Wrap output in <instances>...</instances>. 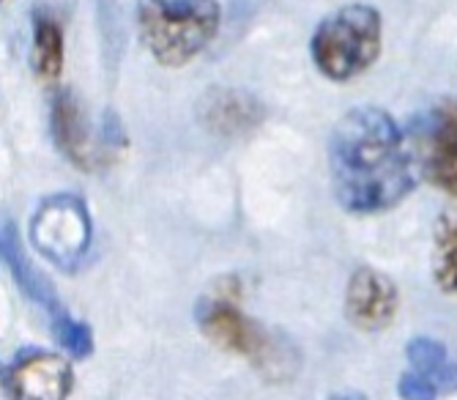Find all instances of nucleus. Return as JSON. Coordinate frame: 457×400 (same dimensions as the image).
Returning a JSON list of instances; mask_svg holds the SVG:
<instances>
[{"label": "nucleus", "mask_w": 457, "mask_h": 400, "mask_svg": "<svg viewBox=\"0 0 457 400\" xmlns=\"http://www.w3.org/2000/svg\"><path fill=\"white\" fill-rule=\"evenodd\" d=\"M400 307V294L395 279L378 269H356L345 291V315L361 332L386 329Z\"/></svg>", "instance_id": "8"}, {"label": "nucleus", "mask_w": 457, "mask_h": 400, "mask_svg": "<svg viewBox=\"0 0 457 400\" xmlns=\"http://www.w3.org/2000/svg\"><path fill=\"white\" fill-rule=\"evenodd\" d=\"M12 400H66L74 387L69 359L47 348H22L4 371Z\"/></svg>", "instance_id": "7"}, {"label": "nucleus", "mask_w": 457, "mask_h": 400, "mask_svg": "<svg viewBox=\"0 0 457 400\" xmlns=\"http://www.w3.org/2000/svg\"><path fill=\"white\" fill-rule=\"evenodd\" d=\"M33 69L41 79H58L63 69V30L47 9L33 12Z\"/></svg>", "instance_id": "14"}, {"label": "nucleus", "mask_w": 457, "mask_h": 400, "mask_svg": "<svg viewBox=\"0 0 457 400\" xmlns=\"http://www.w3.org/2000/svg\"><path fill=\"white\" fill-rule=\"evenodd\" d=\"M50 129H53L55 148L69 159L74 168H82V171H91L94 168L96 151H91V140H88L86 121H82L79 104H77V99H74V94L69 88L58 91L55 99H53Z\"/></svg>", "instance_id": "11"}, {"label": "nucleus", "mask_w": 457, "mask_h": 400, "mask_svg": "<svg viewBox=\"0 0 457 400\" xmlns=\"http://www.w3.org/2000/svg\"><path fill=\"white\" fill-rule=\"evenodd\" d=\"M433 274L436 283L457 296V197L446 206L433 230Z\"/></svg>", "instance_id": "13"}, {"label": "nucleus", "mask_w": 457, "mask_h": 400, "mask_svg": "<svg viewBox=\"0 0 457 400\" xmlns=\"http://www.w3.org/2000/svg\"><path fill=\"white\" fill-rule=\"evenodd\" d=\"M384 22L378 9L367 4H348L331 12L312 33L310 55L315 69L335 83L364 74L381 55Z\"/></svg>", "instance_id": "3"}, {"label": "nucleus", "mask_w": 457, "mask_h": 400, "mask_svg": "<svg viewBox=\"0 0 457 400\" xmlns=\"http://www.w3.org/2000/svg\"><path fill=\"white\" fill-rule=\"evenodd\" d=\"M195 321L212 343H217L220 348L230 354H241L246 359H253V362L263 368H277L279 373V365L290 362V359L282 356V348L274 340V335H269L258 321L244 315L230 299H222V296L200 299L195 310Z\"/></svg>", "instance_id": "6"}, {"label": "nucleus", "mask_w": 457, "mask_h": 400, "mask_svg": "<svg viewBox=\"0 0 457 400\" xmlns=\"http://www.w3.org/2000/svg\"><path fill=\"white\" fill-rule=\"evenodd\" d=\"M197 115L209 132L236 138L255 129L263 121V107L253 94H244L236 88H214L203 96Z\"/></svg>", "instance_id": "9"}, {"label": "nucleus", "mask_w": 457, "mask_h": 400, "mask_svg": "<svg viewBox=\"0 0 457 400\" xmlns=\"http://www.w3.org/2000/svg\"><path fill=\"white\" fill-rule=\"evenodd\" d=\"M331 187L353 214H378L417 187V162L408 138L381 107H353L328 138Z\"/></svg>", "instance_id": "1"}, {"label": "nucleus", "mask_w": 457, "mask_h": 400, "mask_svg": "<svg viewBox=\"0 0 457 400\" xmlns=\"http://www.w3.org/2000/svg\"><path fill=\"white\" fill-rule=\"evenodd\" d=\"M0 250H4V263H6L12 279L17 283V288L33 304H38L41 310H47L50 318H55V315H61L66 310L61 304V299H58V294H55L50 279L30 263V258H28V253L22 247V238L17 233V225L12 220L4 222V233H0Z\"/></svg>", "instance_id": "10"}, {"label": "nucleus", "mask_w": 457, "mask_h": 400, "mask_svg": "<svg viewBox=\"0 0 457 400\" xmlns=\"http://www.w3.org/2000/svg\"><path fill=\"white\" fill-rule=\"evenodd\" d=\"M102 146L107 148H120V146H127V135H123L120 124H118V118L112 112H107L104 118V127H102Z\"/></svg>", "instance_id": "17"}, {"label": "nucleus", "mask_w": 457, "mask_h": 400, "mask_svg": "<svg viewBox=\"0 0 457 400\" xmlns=\"http://www.w3.org/2000/svg\"><path fill=\"white\" fill-rule=\"evenodd\" d=\"M408 146L420 176L457 197V99H444L413 118Z\"/></svg>", "instance_id": "5"}, {"label": "nucleus", "mask_w": 457, "mask_h": 400, "mask_svg": "<svg viewBox=\"0 0 457 400\" xmlns=\"http://www.w3.org/2000/svg\"><path fill=\"white\" fill-rule=\"evenodd\" d=\"M411 371L436 387L438 395L457 392V362L449 356L446 346L433 338H413L405 346Z\"/></svg>", "instance_id": "12"}, {"label": "nucleus", "mask_w": 457, "mask_h": 400, "mask_svg": "<svg viewBox=\"0 0 457 400\" xmlns=\"http://www.w3.org/2000/svg\"><path fill=\"white\" fill-rule=\"evenodd\" d=\"M397 395H400L403 400H436V397H438L436 387H433L430 381H425L422 376H417L413 371L400 376V381H397Z\"/></svg>", "instance_id": "16"}, {"label": "nucleus", "mask_w": 457, "mask_h": 400, "mask_svg": "<svg viewBox=\"0 0 457 400\" xmlns=\"http://www.w3.org/2000/svg\"><path fill=\"white\" fill-rule=\"evenodd\" d=\"M50 327H53L55 340L61 343V348L66 354H71L74 359H86L94 354V329L86 321L74 318L69 310L50 318Z\"/></svg>", "instance_id": "15"}, {"label": "nucleus", "mask_w": 457, "mask_h": 400, "mask_svg": "<svg viewBox=\"0 0 457 400\" xmlns=\"http://www.w3.org/2000/svg\"><path fill=\"white\" fill-rule=\"evenodd\" d=\"M91 242L94 220L79 195H50L30 217V245L61 271H77L91 250Z\"/></svg>", "instance_id": "4"}, {"label": "nucleus", "mask_w": 457, "mask_h": 400, "mask_svg": "<svg viewBox=\"0 0 457 400\" xmlns=\"http://www.w3.org/2000/svg\"><path fill=\"white\" fill-rule=\"evenodd\" d=\"M328 400H367L361 395H335V397H328Z\"/></svg>", "instance_id": "18"}, {"label": "nucleus", "mask_w": 457, "mask_h": 400, "mask_svg": "<svg viewBox=\"0 0 457 400\" xmlns=\"http://www.w3.org/2000/svg\"><path fill=\"white\" fill-rule=\"evenodd\" d=\"M222 25L217 0H140V38L156 63L179 69L212 45Z\"/></svg>", "instance_id": "2"}]
</instances>
